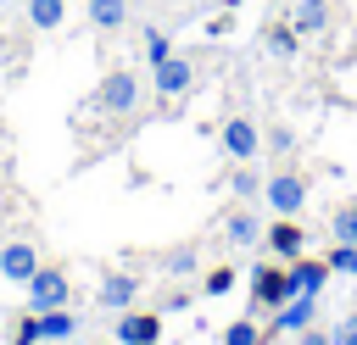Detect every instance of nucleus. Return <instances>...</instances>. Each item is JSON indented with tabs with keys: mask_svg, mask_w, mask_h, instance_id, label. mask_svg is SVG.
<instances>
[{
	"mask_svg": "<svg viewBox=\"0 0 357 345\" xmlns=\"http://www.w3.org/2000/svg\"><path fill=\"white\" fill-rule=\"evenodd\" d=\"M284 273H290V289H296V295H318L324 278H329V262H307V256H296Z\"/></svg>",
	"mask_w": 357,
	"mask_h": 345,
	"instance_id": "obj_12",
	"label": "nucleus"
},
{
	"mask_svg": "<svg viewBox=\"0 0 357 345\" xmlns=\"http://www.w3.org/2000/svg\"><path fill=\"white\" fill-rule=\"evenodd\" d=\"M301 345H335V334H324V328H301Z\"/></svg>",
	"mask_w": 357,
	"mask_h": 345,
	"instance_id": "obj_28",
	"label": "nucleus"
},
{
	"mask_svg": "<svg viewBox=\"0 0 357 345\" xmlns=\"http://www.w3.org/2000/svg\"><path fill=\"white\" fill-rule=\"evenodd\" d=\"M335 345H357V312H351V317L335 328Z\"/></svg>",
	"mask_w": 357,
	"mask_h": 345,
	"instance_id": "obj_27",
	"label": "nucleus"
},
{
	"mask_svg": "<svg viewBox=\"0 0 357 345\" xmlns=\"http://www.w3.org/2000/svg\"><path fill=\"white\" fill-rule=\"evenodd\" d=\"M95 300H100L106 312H134V300H139V278H134V273H106Z\"/></svg>",
	"mask_w": 357,
	"mask_h": 345,
	"instance_id": "obj_11",
	"label": "nucleus"
},
{
	"mask_svg": "<svg viewBox=\"0 0 357 345\" xmlns=\"http://www.w3.org/2000/svg\"><path fill=\"white\" fill-rule=\"evenodd\" d=\"M95 106H100L106 117H128V111L139 106V72H134V67H112V72L100 78V89H95Z\"/></svg>",
	"mask_w": 357,
	"mask_h": 345,
	"instance_id": "obj_1",
	"label": "nucleus"
},
{
	"mask_svg": "<svg viewBox=\"0 0 357 345\" xmlns=\"http://www.w3.org/2000/svg\"><path fill=\"white\" fill-rule=\"evenodd\" d=\"M84 17H89V28L117 33V28L128 22V0H89V6H84Z\"/></svg>",
	"mask_w": 357,
	"mask_h": 345,
	"instance_id": "obj_13",
	"label": "nucleus"
},
{
	"mask_svg": "<svg viewBox=\"0 0 357 345\" xmlns=\"http://www.w3.org/2000/svg\"><path fill=\"white\" fill-rule=\"evenodd\" d=\"M312 312H318V295H296V300H284V306L268 317L262 334H301V328L312 323Z\"/></svg>",
	"mask_w": 357,
	"mask_h": 345,
	"instance_id": "obj_9",
	"label": "nucleus"
},
{
	"mask_svg": "<svg viewBox=\"0 0 357 345\" xmlns=\"http://www.w3.org/2000/svg\"><path fill=\"white\" fill-rule=\"evenodd\" d=\"M22 289H28V312H56V306H67V300H73V284H67V273H61V267H39Z\"/></svg>",
	"mask_w": 357,
	"mask_h": 345,
	"instance_id": "obj_3",
	"label": "nucleus"
},
{
	"mask_svg": "<svg viewBox=\"0 0 357 345\" xmlns=\"http://www.w3.org/2000/svg\"><path fill=\"white\" fill-rule=\"evenodd\" d=\"M112 339L117 345H156L162 339V312H117Z\"/></svg>",
	"mask_w": 357,
	"mask_h": 345,
	"instance_id": "obj_6",
	"label": "nucleus"
},
{
	"mask_svg": "<svg viewBox=\"0 0 357 345\" xmlns=\"http://www.w3.org/2000/svg\"><path fill=\"white\" fill-rule=\"evenodd\" d=\"M151 83H156V95H162V100H178V95L195 83V67H190L184 56H167V61H156V67H151Z\"/></svg>",
	"mask_w": 357,
	"mask_h": 345,
	"instance_id": "obj_8",
	"label": "nucleus"
},
{
	"mask_svg": "<svg viewBox=\"0 0 357 345\" xmlns=\"http://www.w3.org/2000/svg\"><path fill=\"white\" fill-rule=\"evenodd\" d=\"M290 28H296L301 39H307V33H324V28H329V0H296Z\"/></svg>",
	"mask_w": 357,
	"mask_h": 345,
	"instance_id": "obj_15",
	"label": "nucleus"
},
{
	"mask_svg": "<svg viewBox=\"0 0 357 345\" xmlns=\"http://www.w3.org/2000/svg\"><path fill=\"white\" fill-rule=\"evenodd\" d=\"M296 45H301V33H296L290 22H279V28H268V50H273V56H296Z\"/></svg>",
	"mask_w": 357,
	"mask_h": 345,
	"instance_id": "obj_20",
	"label": "nucleus"
},
{
	"mask_svg": "<svg viewBox=\"0 0 357 345\" xmlns=\"http://www.w3.org/2000/svg\"><path fill=\"white\" fill-rule=\"evenodd\" d=\"M262 339H268V334H262L251 317H240V323H229V328H223V345H262Z\"/></svg>",
	"mask_w": 357,
	"mask_h": 345,
	"instance_id": "obj_19",
	"label": "nucleus"
},
{
	"mask_svg": "<svg viewBox=\"0 0 357 345\" xmlns=\"http://www.w3.org/2000/svg\"><path fill=\"white\" fill-rule=\"evenodd\" d=\"M162 267H167L173 278H184V273H195V250H173V256H167Z\"/></svg>",
	"mask_w": 357,
	"mask_h": 345,
	"instance_id": "obj_26",
	"label": "nucleus"
},
{
	"mask_svg": "<svg viewBox=\"0 0 357 345\" xmlns=\"http://www.w3.org/2000/svg\"><path fill=\"white\" fill-rule=\"evenodd\" d=\"M324 262H329V273H351L357 278V245H335Z\"/></svg>",
	"mask_w": 357,
	"mask_h": 345,
	"instance_id": "obj_23",
	"label": "nucleus"
},
{
	"mask_svg": "<svg viewBox=\"0 0 357 345\" xmlns=\"http://www.w3.org/2000/svg\"><path fill=\"white\" fill-rule=\"evenodd\" d=\"M28 22H33L39 33H56V28L67 22V0H28Z\"/></svg>",
	"mask_w": 357,
	"mask_h": 345,
	"instance_id": "obj_17",
	"label": "nucleus"
},
{
	"mask_svg": "<svg viewBox=\"0 0 357 345\" xmlns=\"http://www.w3.org/2000/svg\"><path fill=\"white\" fill-rule=\"evenodd\" d=\"M262 239H268V250H273L279 262H296V256L307 250V234H301V223H296V217L268 223V234H262Z\"/></svg>",
	"mask_w": 357,
	"mask_h": 345,
	"instance_id": "obj_10",
	"label": "nucleus"
},
{
	"mask_svg": "<svg viewBox=\"0 0 357 345\" xmlns=\"http://www.w3.org/2000/svg\"><path fill=\"white\" fill-rule=\"evenodd\" d=\"M11 345H45V334H39V312H22V317L11 323Z\"/></svg>",
	"mask_w": 357,
	"mask_h": 345,
	"instance_id": "obj_18",
	"label": "nucleus"
},
{
	"mask_svg": "<svg viewBox=\"0 0 357 345\" xmlns=\"http://www.w3.org/2000/svg\"><path fill=\"white\" fill-rule=\"evenodd\" d=\"M262 200H268L273 217H296L307 206V178L301 172H273V178H262Z\"/></svg>",
	"mask_w": 357,
	"mask_h": 345,
	"instance_id": "obj_2",
	"label": "nucleus"
},
{
	"mask_svg": "<svg viewBox=\"0 0 357 345\" xmlns=\"http://www.w3.org/2000/svg\"><path fill=\"white\" fill-rule=\"evenodd\" d=\"M39 267H45V262H39V250H33L28 239H11V245H0V278H6V284H28Z\"/></svg>",
	"mask_w": 357,
	"mask_h": 345,
	"instance_id": "obj_7",
	"label": "nucleus"
},
{
	"mask_svg": "<svg viewBox=\"0 0 357 345\" xmlns=\"http://www.w3.org/2000/svg\"><path fill=\"white\" fill-rule=\"evenodd\" d=\"M201 289H206V295H229V289H234V267H212Z\"/></svg>",
	"mask_w": 357,
	"mask_h": 345,
	"instance_id": "obj_25",
	"label": "nucleus"
},
{
	"mask_svg": "<svg viewBox=\"0 0 357 345\" xmlns=\"http://www.w3.org/2000/svg\"><path fill=\"white\" fill-rule=\"evenodd\" d=\"M234 195H240V200H251V195H262V178H257V172H251L245 161H240V172H234Z\"/></svg>",
	"mask_w": 357,
	"mask_h": 345,
	"instance_id": "obj_24",
	"label": "nucleus"
},
{
	"mask_svg": "<svg viewBox=\"0 0 357 345\" xmlns=\"http://www.w3.org/2000/svg\"><path fill=\"white\" fill-rule=\"evenodd\" d=\"M329 228H335V245H357V206H340Z\"/></svg>",
	"mask_w": 357,
	"mask_h": 345,
	"instance_id": "obj_21",
	"label": "nucleus"
},
{
	"mask_svg": "<svg viewBox=\"0 0 357 345\" xmlns=\"http://www.w3.org/2000/svg\"><path fill=\"white\" fill-rule=\"evenodd\" d=\"M39 334H45L50 345H67V339L78 334V317H73V306H56V312H39Z\"/></svg>",
	"mask_w": 357,
	"mask_h": 345,
	"instance_id": "obj_14",
	"label": "nucleus"
},
{
	"mask_svg": "<svg viewBox=\"0 0 357 345\" xmlns=\"http://www.w3.org/2000/svg\"><path fill=\"white\" fill-rule=\"evenodd\" d=\"M167 56H173V39H167L162 28H145V61L156 67V61H167Z\"/></svg>",
	"mask_w": 357,
	"mask_h": 345,
	"instance_id": "obj_22",
	"label": "nucleus"
},
{
	"mask_svg": "<svg viewBox=\"0 0 357 345\" xmlns=\"http://www.w3.org/2000/svg\"><path fill=\"white\" fill-rule=\"evenodd\" d=\"M223 239H229V245H257V239H262V223H257V211H229V223H223Z\"/></svg>",
	"mask_w": 357,
	"mask_h": 345,
	"instance_id": "obj_16",
	"label": "nucleus"
},
{
	"mask_svg": "<svg viewBox=\"0 0 357 345\" xmlns=\"http://www.w3.org/2000/svg\"><path fill=\"white\" fill-rule=\"evenodd\" d=\"M218 145H223L229 161H257V150H262V128H257L251 117H229L223 134H218Z\"/></svg>",
	"mask_w": 357,
	"mask_h": 345,
	"instance_id": "obj_5",
	"label": "nucleus"
},
{
	"mask_svg": "<svg viewBox=\"0 0 357 345\" xmlns=\"http://www.w3.org/2000/svg\"><path fill=\"white\" fill-rule=\"evenodd\" d=\"M284 300H296V289H290V273L284 267H251V306H268V312H279Z\"/></svg>",
	"mask_w": 357,
	"mask_h": 345,
	"instance_id": "obj_4",
	"label": "nucleus"
}]
</instances>
